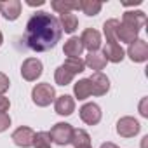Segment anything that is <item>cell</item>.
Returning a JSON list of instances; mask_svg holds the SVG:
<instances>
[{"mask_svg":"<svg viewBox=\"0 0 148 148\" xmlns=\"http://www.w3.org/2000/svg\"><path fill=\"white\" fill-rule=\"evenodd\" d=\"M61 35H63V30L58 18H54L49 12L38 11L26 23L25 40L32 51L45 52L61 40Z\"/></svg>","mask_w":148,"mask_h":148,"instance_id":"cell-1","label":"cell"},{"mask_svg":"<svg viewBox=\"0 0 148 148\" xmlns=\"http://www.w3.org/2000/svg\"><path fill=\"white\" fill-rule=\"evenodd\" d=\"M146 16L141 11H127L122 16V23L117 28V42H127L132 44L138 38L139 30L145 26Z\"/></svg>","mask_w":148,"mask_h":148,"instance_id":"cell-2","label":"cell"},{"mask_svg":"<svg viewBox=\"0 0 148 148\" xmlns=\"http://www.w3.org/2000/svg\"><path fill=\"white\" fill-rule=\"evenodd\" d=\"M56 98V91L51 84L47 82H42V84H37L32 91V99L37 106H49Z\"/></svg>","mask_w":148,"mask_h":148,"instance_id":"cell-3","label":"cell"},{"mask_svg":"<svg viewBox=\"0 0 148 148\" xmlns=\"http://www.w3.org/2000/svg\"><path fill=\"white\" fill-rule=\"evenodd\" d=\"M47 132H49V138H51L52 143H56L59 146H64V145H70V141H71L73 127L70 124H66V122H58Z\"/></svg>","mask_w":148,"mask_h":148,"instance_id":"cell-4","label":"cell"},{"mask_svg":"<svg viewBox=\"0 0 148 148\" xmlns=\"http://www.w3.org/2000/svg\"><path fill=\"white\" fill-rule=\"evenodd\" d=\"M42 70H44V66H42V61H40V59H37V58H28V59H25L23 64H21V75H23L25 80L33 82V80H37V79L42 75Z\"/></svg>","mask_w":148,"mask_h":148,"instance_id":"cell-5","label":"cell"},{"mask_svg":"<svg viewBox=\"0 0 148 148\" xmlns=\"http://www.w3.org/2000/svg\"><path fill=\"white\" fill-rule=\"evenodd\" d=\"M35 131L32 129V127H26V125H21V127H18L14 132H12V141H14V145H18V146H21V148H30V146H33V143H35Z\"/></svg>","mask_w":148,"mask_h":148,"instance_id":"cell-6","label":"cell"},{"mask_svg":"<svg viewBox=\"0 0 148 148\" xmlns=\"http://www.w3.org/2000/svg\"><path fill=\"white\" fill-rule=\"evenodd\" d=\"M141 125L134 117H122L117 122V134L122 138H134L139 132Z\"/></svg>","mask_w":148,"mask_h":148,"instance_id":"cell-7","label":"cell"},{"mask_svg":"<svg viewBox=\"0 0 148 148\" xmlns=\"http://www.w3.org/2000/svg\"><path fill=\"white\" fill-rule=\"evenodd\" d=\"M127 56L131 58V61L134 63H143L148 59V44L141 38H136L132 44H129L127 49Z\"/></svg>","mask_w":148,"mask_h":148,"instance_id":"cell-8","label":"cell"},{"mask_svg":"<svg viewBox=\"0 0 148 148\" xmlns=\"http://www.w3.org/2000/svg\"><path fill=\"white\" fill-rule=\"evenodd\" d=\"M80 119L87 125H96L101 120V108L96 103H86L80 108Z\"/></svg>","mask_w":148,"mask_h":148,"instance_id":"cell-9","label":"cell"},{"mask_svg":"<svg viewBox=\"0 0 148 148\" xmlns=\"http://www.w3.org/2000/svg\"><path fill=\"white\" fill-rule=\"evenodd\" d=\"M89 82H91V87H92V96H105L110 89V80L101 71L92 73L89 77Z\"/></svg>","mask_w":148,"mask_h":148,"instance_id":"cell-10","label":"cell"},{"mask_svg":"<svg viewBox=\"0 0 148 148\" xmlns=\"http://www.w3.org/2000/svg\"><path fill=\"white\" fill-rule=\"evenodd\" d=\"M80 42H82L84 49H87L89 52H94L101 47V35H99L98 30L87 28V30H84V33L80 37Z\"/></svg>","mask_w":148,"mask_h":148,"instance_id":"cell-11","label":"cell"},{"mask_svg":"<svg viewBox=\"0 0 148 148\" xmlns=\"http://www.w3.org/2000/svg\"><path fill=\"white\" fill-rule=\"evenodd\" d=\"M0 14L7 21H14L21 14V2L19 0H4L0 2Z\"/></svg>","mask_w":148,"mask_h":148,"instance_id":"cell-12","label":"cell"},{"mask_svg":"<svg viewBox=\"0 0 148 148\" xmlns=\"http://www.w3.org/2000/svg\"><path fill=\"white\" fill-rule=\"evenodd\" d=\"M54 110L58 115H63V117H68L75 112V99L68 94H63L59 96L56 101H54Z\"/></svg>","mask_w":148,"mask_h":148,"instance_id":"cell-13","label":"cell"},{"mask_svg":"<svg viewBox=\"0 0 148 148\" xmlns=\"http://www.w3.org/2000/svg\"><path fill=\"white\" fill-rule=\"evenodd\" d=\"M124 49L120 47L119 42H106L105 47H103V56L106 61L110 63H120L124 59Z\"/></svg>","mask_w":148,"mask_h":148,"instance_id":"cell-14","label":"cell"},{"mask_svg":"<svg viewBox=\"0 0 148 148\" xmlns=\"http://www.w3.org/2000/svg\"><path fill=\"white\" fill-rule=\"evenodd\" d=\"M106 63H108V61L105 59L103 52H99V51L89 52V54L86 56V59H84V64L89 66L91 70H94V73H98L99 70H103V68L106 66Z\"/></svg>","mask_w":148,"mask_h":148,"instance_id":"cell-15","label":"cell"},{"mask_svg":"<svg viewBox=\"0 0 148 148\" xmlns=\"http://www.w3.org/2000/svg\"><path fill=\"white\" fill-rule=\"evenodd\" d=\"M63 52L68 56V58H80L82 52H84V45L80 42L79 37H71L64 42V47H63Z\"/></svg>","mask_w":148,"mask_h":148,"instance_id":"cell-16","label":"cell"},{"mask_svg":"<svg viewBox=\"0 0 148 148\" xmlns=\"http://www.w3.org/2000/svg\"><path fill=\"white\" fill-rule=\"evenodd\" d=\"M59 25H61V30L66 32V33H73L77 28H79V18L73 14V12H64L59 16Z\"/></svg>","mask_w":148,"mask_h":148,"instance_id":"cell-17","label":"cell"},{"mask_svg":"<svg viewBox=\"0 0 148 148\" xmlns=\"http://www.w3.org/2000/svg\"><path fill=\"white\" fill-rule=\"evenodd\" d=\"M70 143L73 145V148H89L91 146V136L84 129H73Z\"/></svg>","mask_w":148,"mask_h":148,"instance_id":"cell-18","label":"cell"},{"mask_svg":"<svg viewBox=\"0 0 148 148\" xmlns=\"http://www.w3.org/2000/svg\"><path fill=\"white\" fill-rule=\"evenodd\" d=\"M73 92H75V98H79V99H87L92 94V87H91L89 79L79 80L75 86H73Z\"/></svg>","mask_w":148,"mask_h":148,"instance_id":"cell-19","label":"cell"},{"mask_svg":"<svg viewBox=\"0 0 148 148\" xmlns=\"http://www.w3.org/2000/svg\"><path fill=\"white\" fill-rule=\"evenodd\" d=\"M103 4L101 2H96V0H79V9L87 14V16H96L99 14Z\"/></svg>","mask_w":148,"mask_h":148,"instance_id":"cell-20","label":"cell"},{"mask_svg":"<svg viewBox=\"0 0 148 148\" xmlns=\"http://www.w3.org/2000/svg\"><path fill=\"white\" fill-rule=\"evenodd\" d=\"M51 7L59 12V14H64V12H71L79 9V2H73V0H54V2H51Z\"/></svg>","mask_w":148,"mask_h":148,"instance_id":"cell-21","label":"cell"},{"mask_svg":"<svg viewBox=\"0 0 148 148\" xmlns=\"http://www.w3.org/2000/svg\"><path fill=\"white\" fill-rule=\"evenodd\" d=\"M63 66L71 73V75H77V73H82L86 70V64H84L82 58H66V61L63 63Z\"/></svg>","mask_w":148,"mask_h":148,"instance_id":"cell-22","label":"cell"},{"mask_svg":"<svg viewBox=\"0 0 148 148\" xmlns=\"http://www.w3.org/2000/svg\"><path fill=\"white\" fill-rule=\"evenodd\" d=\"M120 21L119 19H108L103 25V32L106 37V42H117V28H119Z\"/></svg>","mask_w":148,"mask_h":148,"instance_id":"cell-23","label":"cell"},{"mask_svg":"<svg viewBox=\"0 0 148 148\" xmlns=\"http://www.w3.org/2000/svg\"><path fill=\"white\" fill-rule=\"evenodd\" d=\"M73 77H75V75H71V73L61 64L58 70H56V73H54V80H56V84L58 86H68L71 80H73Z\"/></svg>","mask_w":148,"mask_h":148,"instance_id":"cell-24","label":"cell"},{"mask_svg":"<svg viewBox=\"0 0 148 148\" xmlns=\"http://www.w3.org/2000/svg\"><path fill=\"white\" fill-rule=\"evenodd\" d=\"M51 143L52 141H51L47 131H42V132H37L35 134V143H33L35 148H51Z\"/></svg>","mask_w":148,"mask_h":148,"instance_id":"cell-25","label":"cell"},{"mask_svg":"<svg viewBox=\"0 0 148 148\" xmlns=\"http://www.w3.org/2000/svg\"><path fill=\"white\" fill-rule=\"evenodd\" d=\"M9 86H11V82H9V77L5 75V73H2V71H0V96H4V92L9 89Z\"/></svg>","mask_w":148,"mask_h":148,"instance_id":"cell-26","label":"cell"},{"mask_svg":"<svg viewBox=\"0 0 148 148\" xmlns=\"http://www.w3.org/2000/svg\"><path fill=\"white\" fill-rule=\"evenodd\" d=\"M9 125H11V117L7 113H0V132L7 131Z\"/></svg>","mask_w":148,"mask_h":148,"instance_id":"cell-27","label":"cell"},{"mask_svg":"<svg viewBox=\"0 0 148 148\" xmlns=\"http://www.w3.org/2000/svg\"><path fill=\"white\" fill-rule=\"evenodd\" d=\"M11 108V101L5 96H0V113H7V110Z\"/></svg>","mask_w":148,"mask_h":148,"instance_id":"cell-28","label":"cell"},{"mask_svg":"<svg viewBox=\"0 0 148 148\" xmlns=\"http://www.w3.org/2000/svg\"><path fill=\"white\" fill-rule=\"evenodd\" d=\"M101 148H119V146H117L115 143H110V141H108V143H103Z\"/></svg>","mask_w":148,"mask_h":148,"instance_id":"cell-29","label":"cell"},{"mask_svg":"<svg viewBox=\"0 0 148 148\" xmlns=\"http://www.w3.org/2000/svg\"><path fill=\"white\" fill-rule=\"evenodd\" d=\"M28 5H44V0H37V2H32V0H30V2H28Z\"/></svg>","mask_w":148,"mask_h":148,"instance_id":"cell-30","label":"cell"},{"mask_svg":"<svg viewBox=\"0 0 148 148\" xmlns=\"http://www.w3.org/2000/svg\"><path fill=\"white\" fill-rule=\"evenodd\" d=\"M2 42H4V37H2V32H0V45H2Z\"/></svg>","mask_w":148,"mask_h":148,"instance_id":"cell-31","label":"cell"},{"mask_svg":"<svg viewBox=\"0 0 148 148\" xmlns=\"http://www.w3.org/2000/svg\"><path fill=\"white\" fill-rule=\"evenodd\" d=\"M89 148H91V146H89Z\"/></svg>","mask_w":148,"mask_h":148,"instance_id":"cell-32","label":"cell"}]
</instances>
